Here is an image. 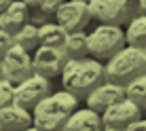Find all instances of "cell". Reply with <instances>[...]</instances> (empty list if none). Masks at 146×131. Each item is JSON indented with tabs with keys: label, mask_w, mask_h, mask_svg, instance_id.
<instances>
[{
	"label": "cell",
	"mask_w": 146,
	"mask_h": 131,
	"mask_svg": "<svg viewBox=\"0 0 146 131\" xmlns=\"http://www.w3.org/2000/svg\"><path fill=\"white\" fill-rule=\"evenodd\" d=\"M78 108V97L68 91H55L49 93L44 99L30 110L32 125L40 131H59L66 118Z\"/></svg>",
	"instance_id": "6da1fadb"
},
{
	"label": "cell",
	"mask_w": 146,
	"mask_h": 131,
	"mask_svg": "<svg viewBox=\"0 0 146 131\" xmlns=\"http://www.w3.org/2000/svg\"><path fill=\"white\" fill-rule=\"evenodd\" d=\"M62 87L64 91L85 97L91 89H95L100 83H104V64L93 57L83 59H68L62 70Z\"/></svg>",
	"instance_id": "7a4b0ae2"
},
{
	"label": "cell",
	"mask_w": 146,
	"mask_h": 131,
	"mask_svg": "<svg viewBox=\"0 0 146 131\" xmlns=\"http://www.w3.org/2000/svg\"><path fill=\"white\" fill-rule=\"evenodd\" d=\"M144 72H146V53L144 49L138 47H125L117 55H112L108 62H104V80L121 85V87H125L129 80H133Z\"/></svg>",
	"instance_id": "3957f363"
},
{
	"label": "cell",
	"mask_w": 146,
	"mask_h": 131,
	"mask_svg": "<svg viewBox=\"0 0 146 131\" xmlns=\"http://www.w3.org/2000/svg\"><path fill=\"white\" fill-rule=\"evenodd\" d=\"M127 47L123 28L117 26H98L93 32L87 34V53L98 62H108L112 55Z\"/></svg>",
	"instance_id": "277c9868"
},
{
	"label": "cell",
	"mask_w": 146,
	"mask_h": 131,
	"mask_svg": "<svg viewBox=\"0 0 146 131\" xmlns=\"http://www.w3.org/2000/svg\"><path fill=\"white\" fill-rule=\"evenodd\" d=\"M87 9H89V17L95 19L100 26L123 28L131 19L125 0H89Z\"/></svg>",
	"instance_id": "5b68a950"
},
{
	"label": "cell",
	"mask_w": 146,
	"mask_h": 131,
	"mask_svg": "<svg viewBox=\"0 0 146 131\" xmlns=\"http://www.w3.org/2000/svg\"><path fill=\"white\" fill-rule=\"evenodd\" d=\"M51 93V80L38 76V74H30L21 83L13 87V104L21 106L26 110H32L40 99H44Z\"/></svg>",
	"instance_id": "8992f818"
},
{
	"label": "cell",
	"mask_w": 146,
	"mask_h": 131,
	"mask_svg": "<svg viewBox=\"0 0 146 131\" xmlns=\"http://www.w3.org/2000/svg\"><path fill=\"white\" fill-rule=\"evenodd\" d=\"M66 62L68 57L64 53V49H57V47H36L32 51V72L47 80L59 76Z\"/></svg>",
	"instance_id": "52a82bcc"
},
{
	"label": "cell",
	"mask_w": 146,
	"mask_h": 131,
	"mask_svg": "<svg viewBox=\"0 0 146 131\" xmlns=\"http://www.w3.org/2000/svg\"><path fill=\"white\" fill-rule=\"evenodd\" d=\"M53 21L62 26L66 32H83L89 26L91 17H89L87 2H76V0H64V4L57 9Z\"/></svg>",
	"instance_id": "ba28073f"
},
{
	"label": "cell",
	"mask_w": 146,
	"mask_h": 131,
	"mask_svg": "<svg viewBox=\"0 0 146 131\" xmlns=\"http://www.w3.org/2000/svg\"><path fill=\"white\" fill-rule=\"evenodd\" d=\"M0 64H2V78L11 80L13 85L21 83L23 78L34 74L32 72V55L28 51H23V49L15 47V44L4 53Z\"/></svg>",
	"instance_id": "9c48e42d"
},
{
	"label": "cell",
	"mask_w": 146,
	"mask_h": 131,
	"mask_svg": "<svg viewBox=\"0 0 146 131\" xmlns=\"http://www.w3.org/2000/svg\"><path fill=\"white\" fill-rule=\"evenodd\" d=\"M144 112L140 106H135L129 99H121V102L108 106L102 114H100V120H102V127H117V129H125L127 125H131L133 120L142 118Z\"/></svg>",
	"instance_id": "30bf717a"
},
{
	"label": "cell",
	"mask_w": 146,
	"mask_h": 131,
	"mask_svg": "<svg viewBox=\"0 0 146 131\" xmlns=\"http://www.w3.org/2000/svg\"><path fill=\"white\" fill-rule=\"evenodd\" d=\"M85 99H87V108L89 110L102 114L108 106H112V104L121 102V99H125V87L104 80V83H100L95 89H91V91L85 95Z\"/></svg>",
	"instance_id": "8fae6325"
},
{
	"label": "cell",
	"mask_w": 146,
	"mask_h": 131,
	"mask_svg": "<svg viewBox=\"0 0 146 131\" xmlns=\"http://www.w3.org/2000/svg\"><path fill=\"white\" fill-rule=\"evenodd\" d=\"M32 125L30 110L21 108L17 104H7L0 108V127L4 131H23Z\"/></svg>",
	"instance_id": "7c38bea8"
},
{
	"label": "cell",
	"mask_w": 146,
	"mask_h": 131,
	"mask_svg": "<svg viewBox=\"0 0 146 131\" xmlns=\"http://www.w3.org/2000/svg\"><path fill=\"white\" fill-rule=\"evenodd\" d=\"M59 131H102V120L100 114L89 108H76L66 118Z\"/></svg>",
	"instance_id": "4fadbf2b"
},
{
	"label": "cell",
	"mask_w": 146,
	"mask_h": 131,
	"mask_svg": "<svg viewBox=\"0 0 146 131\" xmlns=\"http://www.w3.org/2000/svg\"><path fill=\"white\" fill-rule=\"evenodd\" d=\"M28 13H30V9L21 0H13L11 7L0 15V30L7 32L9 36H13L19 28H23L28 23Z\"/></svg>",
	"instance_id": "5bb4252c"
},
{
	"label": "cell",
	"mask_w": 146,
	"mask_h": 131,
	"mask_svg": "<svg viewBox=\"0 0 146 131\" xmlns=\"http://www.w3.org/2000/svg\"><path fill=\"white\" fill-rule=\"evenodd\" d=\"M68 32L62 26H57L55 21H49L44 26L38 28V47H57L64 49Z\"/></svg>",
	"instance_id": "9a60e30c"
},
{
	"label": "cell",
	"mask_w": 146,
	"mask_h": 131,
	"mask_svg": "<svg viewBox=\"0 0 146 131\" xmlns=\"http://www.w3.org/2000/svg\"><path fill=\"white\" fill-rule=\"evenodd\" d=\"M123 32H125V42H127V47L146 49V15L129 19L127 26L123 28Z\"/></svg>",
	"instance_id": "2e32d148"
},
{
	"label": "cell",
	"mask_w": 146,
	"mask_h": 131,
	"mask_svg": "<svg viewBox=\"0 0 146 131\" xmlns=\"http://www.w3.org/2000/svg\"><path fill=\"white\" fill-rule=\"evenodd\" d=\"M64 53L68 59H83L89 57L87 53V34L85 32H70L64 42Z\"/></svg>",
	"instance_id": "e0dca14e"
},
{
	"label": "cell",
	"mask_w": 146,
	"mask_h": 131,
	"mask_svg": "<svg viewBox=\"0 0 146 131\" xmlns=\"http://www.w3.org/2000/svg\"><path fill=\"white\" fill-rule=\"evenodd\" d=\"M13 44L19 49H23V51L32 53L34 49L38 47V28H34L32 23H26L23 28H19L17 32L11 36Z\"/></svg>",
	"instance_id": "ac0fdd59"
},
{
	"label": "cell",
	"mask_w": 146,
	"mask_h": 131,
	"mask_svg": "<svg viewBox=\"0 0 146 131\" xmlns=\"http://www.w3.org/2000/svg\"><path fill=\"white\" fill-rule=\"evenodd\" d=\"M125 99L133 102L135 106L144 108L146 106V72L135 76L133 80H129L125 85Z\"/></svg>",
	"instance_id": "d6986e66"
},
{
	"label": "cell",
	"mask_w": 146,
	"mask_h": 131,
	"mask_svg": "<svg viewBox=\"0 0 146 131\" xmlns=\"http://www.w3.org/2000/svg\"><path fill=\"white\" fill-rule=\"evenodd\" d=\"M13 87L15 85L7 78H0V108L7 104H13Z\"/></svg>",
	"instance_id": "ffe728a7"
},
{
	"label": "cell",
	"mask_w": 146,
	"mask_h": 131,
	"mask_svg": "<svg viewBox=\"0 0 146 131\" xmlns=\"http://www.w3.org/2000/svg\"><path fill=\"white\" fill-rule=\"evenodd\" d=\"M49 21H53V17L44 15L42 11H38V9H30V13H28V23H32L34 28H40V26H44V23H49Z\"/></svg>",
	"instance_id": "44dd1931"
},
{
	"label": "cell",
	"mask_w": 146,
	"mask_h": 131,
	"mask_svg": "<svg viewBox=\"0 0 146 131\" xmlns=\"http://www.w3.org/2000/svg\"><path fill=\"white\" fill-rule=\"evenodd\" d=\"M64 4V0H40L38 2V11H42L44 15H49V17H55V13H57V9Z\"/></svg>",
	"instance_id": "7402d4cb"
},
{
	"label": "cell",
	"mask_w": 146,
	"mask_h": 131,
	"mask_svg": "<svg viewBox=\"0 0 146 131\" xmlns=\"http://www.w3.org/2000/svg\"><path fill=\"white\" fill-rule=\"evenodd\" d=\"M11 47H13V40H11V36H9L7 32H2V30H0V59L4 57V53H7Z\"/></svg>",
	"instance_id": "603a6c76"
},
{
	"label": "cell",
	"mask_w": 146,
	"mask_h": 131,
	"mask_svg": "<svg viewBox=\"0 0 146 131\" xmlns=\"http://www.w3.org/2000/svg\"><path fill=\"white\" fill-rule=\"evenodd\" d=\"M123 131H146V118H138V120H133L131 125H127Z\"/></svg>",
	"instance_id": "cb8c5ba5"
},
{
	"label": "cell",
	"mask_w": 146,
	"mask_h": 131,
	"mask_svg": "<svg viewBox=\"0 0 146 131\" xmlns=\"http://www.w3.org/2000/svg\"><path fill=\"white\" fill-rule=\"evenodd\" d=\"M11 2H13V0H0V15H2L9 7H11Z\"/></svg>",
	"instance_id": "d4e9b609"
},
{
	"label": "cell",
	"mask_w": 146,
	"mask_h": 131,
	"mask_svg": "<svg viewBox=\"0 0 146 131\" xmlns=\"http://www.w3.org/2000/svg\"><path fill=\"white\" fill-rule=\"evenodd\" d=\"M21 2H23V4H26V7H28V9H36V7H38V2H40V0H21Z\"/></svg>",
	"instance_id": "484cf974"
},
{
	"label": "cell",
	"mask_w": 146,
	"mask_h": 131,
	"mask_svg": "<svg viewBox=\"0 0 146 131\" xmlns=\"http://www.w3.org/2000/svg\"><path fill=\"white\" fill-rule=\"evenodd\" d=\"M102 131H123V129H117V127H102Z\"/></svg>",
	"instance_id": "4316f807"
},
{
	"label": "cell",
	"mask_w": 146,
	"mask_h": 131,
	"mask_svg": "<svg viewBox=\"0 0 146 131\" xmlns=\"http://www.w3.org/2000/svg\"><path fill=\"white\" fill-rule=\"evenodd\" d=\"M23 131H40V129H36L34 125H30V127H28V129H23Z\"/></svg>",
	"instance_id": "83f0119b"
},
{
	"label": "cell",
	"mask_w": 146,
	"mask_h": 131,
	"mask_svg": "<svg viewBox=\"0 0 146 131\" xmlns=\"http://www.w3.org/2000/svg\"><path fill=\"white\" fill-rule=\"evenodd\" d=\"M142 112H144V118H146V106H144V108H142Z\"/></svg>",
	"instance_id": "f1b7e54d"
},
{
	"label": "cell",
	"mask_w": 146,
	"mask_h": 131,
	"mask_svg": "<svg viewBox=\"0 0 146 131\" xmlns=\"http://www.w3.org/2000/svg\"><path fill=\"white\" fill-rule=\"evenodd\" d=\"M0 78H2V64H0Z\"/></svg>",
	"instance_id": "f546056e"
},
{
	"label": "cell",
	"mask_w": 146,
	"mask_h": 131,
	"mask_svg": "<svg viewBox=\"0 0 146 131\" xmlns=\"http://www.w3.org/2000/svg\"><path fill=\"white\" fill-rule=\"evenodd\" d=\"M76 2H89V0H76Z\"/></svg>",
	"instance_id": "4dcf8cb0"
},
{
	"label": "cell",
	"mask_w": 146,
	"mask_h": 131,
	"mask_svg": "<svg viewBox=\"0 0 146 131\" xmlns=\"http://www.w3.org/2000/svg\"><path fill=\"white\" fill-rule=\"evenodd\" d=\"M0 131H4V129H2V127H0Z\"/></svg>",
	"instance_id": "1f68e13d"
},
{
	"label": "cell",
	"mask_w": 146,
	"mask_h": 131,
	"mask_svg": "<svg viewBox=\"0 0 146 131\" xmlns=\"http://www.w3.org/2000/svg\"><path fill=\"white\" fill-rule=\"evenodd\" d=\"M144 53H146V49H144Z\"/></svg>",
	"instance_id": "d6a6232c"
}]
</instances>
